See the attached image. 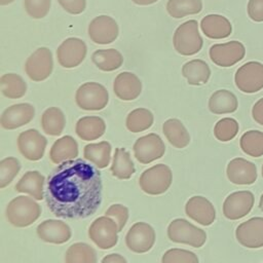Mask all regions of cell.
Returning <instances> with one entry per match:
<instances>
[{
    "mask_svg": "<svg viewBox=\"0 0 263 263\" xmlns=\"http://www.w3.org/2000/svg\"><path fill=\"white\" fill-rule=\"evenodd\" d=\"M101 173L82 158L66 160L52 170L44 190L50 212L64 219L92 216L102 202Z\"/></svg>",
    "mask_w": 263,
    "mask_h": 263,
    "instance_id": "cell-1",
    "label": "cell"
},
{
    "mask_svg": "<svg viewBox=\"0 0 263 263\" xmlns=\"http://www.w3.org/2000/svg\"><path fill=\"white\" fill-rule=\"evenodd\" d=\"M40 215L41 209L38 202L25 195L11 199L5 212L7 221L15 227H27L37 221Z\"/></svg>",
    "mask_w": 263,
    "mask_h": 263,
    "instance_id": "cell-2",
    "label": "cell"
},
{
    "mask_svg": "<svg viewBox=\"0 0 263 263\" xmlns=\"http://www.w3.org/2000/svg\"><path fill=\"white\" fill-rule=\"evenodd\" d=\"M173 44L176 51L182 55H193L200 51L203 40L198 31V23L189 20L181 24L173 36Z\"/></svg>",
    "mask_w": 263,
    "mask_h": 263,
    "instance_id": "cell-3",
    "label": "cell"
},
{
    "mask_svg": "<svg viewBox=\"0 0 263 263\" xmlns=\"http://www.w3.org/2000/svg\"><path fill=\"white\" fill-rule=\"evenodd\" d=\"M173 175L171 168L158 163L142 173L139 179L140 188L149 195H159L164 193L171 186Z\"/></svg>",
    "mask_w": 263,
    "mask_h": 263,
    "instance_id": "cell-4",
    "label": "cell"
},
{
    "mask_svg": "<svg viewBox=\"0 0 263 263\" xmlns=\"http://www.w3.org/2000/svg\"><path fill=\"white\" fill-rule=\"evenodd\" d=\"M75 101L79 108L85 111H99L104 109L109 102L106 87L98 82H85L76 90Z\"/></svg>",
    "mask_w": 263,
    "mask_h": 263,
    "instance_id": "cell-5",
    "label": "cell"
},
{
    "mask_svg": "<svg viewBox=\"0 0 263 263\" xmlns=\"http://www.w3.org/2000/svg\"><path fill=\"white\" fill-rule=\"evenodd\" d=\"M167 236L173 242L200 248L205 243L206 233L185 219H176L167 227Z\"/></svg>",
    "mask_w": 263,
    "mask_h": 263,
    "instance_id": "cell-6",
    "label": "cell"
},
{
    "mask_svg": "<svg viewBox=\"0 0 263 263\" xmlns=\"http://www.w3.org/2000/svg\"><path fill=\"white\" fill-rule=\"evenodd\" d=\"M118 225L108 216L97 218L88 228V237L102 250L113 248L118 240Z\"/></svg>",
    "mask_w": 263,
    "mask_h": 263,
    "instance_id": "cell-7",
    "label": "cell"
},
{
    "mask_svg": "<svg viewBox=\"0 0 263 263\" xmlns=\"http://www.w3.org/2000/svg\"><path fill=\"white\" fill-rule=\"evenodd\" d=\"M237 88L246 93H255L263 88V64L251 61L240 66L234 75Z\"/></svg>",
    "mask_w": 263,
    "mask_h": 263,
    "instance_id": "cell-8",
    "label": "cell"
},
{
    "mask_svg": "<svg viewBox=\"0 0 263 263\" xmlns=\"http://www.w3.org/2000/svg\"><path fill=\"white\" fill-rule=\"evenodd\" d=\"M53 68L52 53L47 47L37 48L26 61L25 71L33 81H43L47 79Z\"/></svg>",
    "mask_w": 263,
    "mask_h": 263,
    "instance_id": "cell-9",
    "label": "cell"
},
{
    "mask_svg": "<svg viewBox=\"0 0 263 263\" xmlns=\"http://www.w3.org/2000/svg\"><path fill=\"white\" fill-rule=\"evenodd\" d=\"M211 61L219 67H231L240 62L246 55L245 45L232 40L226 43H217L211 46L209 50Z\"/></svg>",
    "mask_w": 263,
    "mask_h": 263,
    "instance_id": "cell-10",
    "label": "cell"
},
{
    "mask_svg": "<svg viewBox=\"0 0 263 263\" xmlns=\"http://www.w3.org/2000/svg\"><path fill=\"white\" fill-rule=\"evenodd\" d=\"M87 46L84 41L77 37H70L64 40L57 49V59L59 64L72 69L79 66L85 59Z\"/></svg>",
    "mask_w": 263,
    "mask_h": 263,
    "instance_id": "cell-11",
    "label": "cell"
},
{
    "mask_svg": "<svg viewBox=\"0 0 263 263\" xmlns=\"http://www.w3.org/2000/svg\"><path fill=\"white\" fill-rule=\"evenodd\" d=\"M133 150L137 160L147 164L163 156L165 145L158 135L151 133L139 138L135 142Z\"/></svg>",
    "mask_w": 263,
    "mask_h": 263,
    "instance_id": "cell-12",
    "label": "cell"
},
{
    "mask_svg": "<svg viewBox=\"0 0 263 263\" xmlns=\"http://www.w3.org/2000/svg\"><path fill=\"white\" fill-rule=\"evenodd\" d=\"M155 242V231L153 227L145 222L135 223L125 235L127 248L137 254L148 252Z\"/></svg>",
    "mask_w": 263,
    "mask_h": 263,
    "instance_id": "cell-13",
    "label": "cell"
},
{
    "mask_svg": "<svg viewBox=\"0 0 263 263\" xmlns=\"http://www.w3.org/2000/svg\"><path fill=\"white\" fill-rule=\"evenodd\" d=\"M255 203V196L249 190L230 193L223 202V214L229 220H238L246 217Z\"/></svg>",
    "mask_w": 263,
    "mask_h": 263,
    "instance_id": "cell-14",
    "label": "cell"
},
{
    "mask_svg": "<svg viewBox=\"0 0 263 263\" xmlns=\"http://www.w3.org/2000/svg\"><path fill=\"white\" fill-rule=\"evenodd\" d=\"M47 140L37 129H27L22 132L17 138V148L20 153L28 160L37 161L44 155Z\"/></svg>",
    "mask_w": 263,
    "mask_h": 263,
    "instance_id": "cell-15",
    "label": "cell"
},
{
    "mask_svg": "<svg viewBox=\"0 0 263 263\" xmlns=\"http://www.w3.org/2000/svg\"><path fill=\"white\" fill-rule=\"evenodd\" d=\"M118 34V25L109 15L96 16L88 25V36L97 44H110L116 40Z\"/></svg>",
    "mask_w": 263,
    "mask_h": 263,
    "instance_id": "cell-16",
    "label": "cell"
},
{
    "mask_svg": "<svg viewBox=\"0 0 263 263\" xmlns=\"http://www.w3.org/2000/svg\"><path fill=\"white\" fill-rule=\"evenodd\" d=\"M237 241L249 249L263 247V218L253 217L240 223L235 229Z\"/></svg>",
    "mask_w": 263,
    "mask_h": 263,
    "instance_id": "cell-17",
    "label": "cell"
},
{
    "mask_svg": "<svg viewBox=\"0 0 263 263\" xmlns=\"http://www.w3.org/2000/svg\"><path fill=\"white\" fill-rule=\"evenodd\" d=\"M226 175L228 180L235 185H251L258 177L255 163L242 157H235L228 162Z\"/></svg>",
    "mask_w": 263,
    "mask_h": 263,
    "instance_id": "cell-18",
    "label": "cell"
},
{
    "mask_svg": "<svg viewBox=\"0 0 263 263\" xmlns=\"http://www.w3.org/2000/svg\"><path fill=\"white\" fill-rule=\"evenodd\" d=\"M35 115V108L29 103H21L6 108L0 118L4 129H15L28 124Z\"/></svg>",
    "mask_w": 263,
    "mask_h": 263,
    "instance_id": "cell-19",
    "label": "cell"
},
{
    "mask_svg": "<svg viewBox=\"0 0 263 263\" xmlns=\"http://www.w3.org/2000/svg\"><path fill=\"white\" fill-rule=\"evenodd\" d=\"M186 215L200 225L209 226L216 219V210L213 203L203 196H192L185 204Z\"/></svg>",
    "mask_w": 263,
    "mask_h": 263,
    "instance_id": "cell-20",
    "label": "cell"
},
{
    "mask_svg": "<svg viewBox=\"0 0 263 263\" xmlns=\"http://www.w3.org/2000/svg\"><path fill=\"white\" fill-rule=\"evenodd\" d=\"M37 235L45 242L62 245L71 238L72 232L68 224L62 220H45L37 226Z\"/></svg>",
    "mask_w": 263,
    "mask_h": 263,
    "instance_id": "cell-21",
    "label": "cell"
},
{
    "mask_svg": "<svg viewBox=\"0 0 263 263\" xmlns=\"http://www.w3.org/2000/svg\"><path fill=\"white\" fill-rule=\"evenodd\" d=\"M113 90L118 99L122 101H133L140 96L142 82L136 74L127 71L121 72L115 77Z\"/></svg>",
    "mask_w": 263,
    "mask_h": 263,
    "instance_id": "cell-22",
    "label": "cell"
},
{
    "mask_svg": "<svg viewBox=\"0 0 263 263\" xmlns=\"http://www.w3.org/2000/svg\"><path fill=\"white\" fill-rule=\"evenodd\" d=\"M202 33L210 39H224L230 36L232 26L229 20L221 14H208L200 22Z\"/></svg>",
    "mask_w": 263,
    "mask_h": 263,
    "instance_id": "cell-23",
    "label": "cell"
},
{
    "mask_svg": "<svg viewBox=\"0 0 263 263\" xmlns=\"http://www.w3.org/2000/svg\"><path fill=\"white\" fill-rule=\"evenodd\" d=\"M106 130V123L99 116H84L78 119L75 126L76 135L83 141H95Z\"/></svg>",
    "mask_w": 263,
    "mask_h": 263,
    "instance_id": "cell-24",
    "label": "cell"
},
{
    "mask_svg": "<svg viewBox=\"0 0 263 263\" xmlns=\"http://www.w3.org/2000/svg\"><path fill=\"white\" fill-rule=\"evenodd\" d=\"M44 176L39 172L29 171L23 175L14 189L21 193H28L36 200H41L44 197Z\"/></svg>",
    "mask_w": 263,
    "mask_h": 263,
    "instance_id": "cell-25",
    "label": "cell"
},
{
    "mask_svg": "<svg viewBox=\"0 0 263 263\" xmlns=\"http://www.w3.org/2000/svg\"><path fill=\"white\" fill-rule=\"evenodd\" d=\"M78 156V144L71 136L58 139L51 146L49 158L53 163H62L66 160L75 159Z\"/></svg>",
    "mask_w": 263,
    "mask_h": 263,
    "instance_id": "cell-26",
    "label": "cell"
},
{
    "mask_svg": "<svg viewBox=\"0 0 263 263\" xmlns=\"http://www.w3.org/2000/svg\"><path fill=\"white\" fill-rule=\"evenodd\" d=\"M238 107L236 96L227 89L216 90L209 100V109L214 114L233 113Z\"/></svg>",
    "mask_w": 263,
    "mask_h": 263,
    "instance_id": "cell-27",
    "label": "cell"
},
{
    "mask_svg": "<svg viewBox=\"0 0 263 263\" xmlns=\"http://www.w3.org/2000/svg\"><path fill=\"white\" fill-rule=\"evenodd\" d=\"M182 74L190 85H201L209 81L211 69L204 61L195 59L183 65Z\"/></svg>",
    "mask_w": 263,
    "mask_h": 263,
    "instance_id": "cell-28",
    "label": "cell"
},
{
    "mask_svg": "<svg viewBox=\"0 0 263 263\" xmlns=\"http://www.w3.org/2000/svg\"><path fill=\"white\" fill-rule=\"evenodd\" d=\"M162 133L172 146L185 148L190 142V136L184 124L177 118H170L162 125Z\"/></svg>",
    "mask_w": 263,
    "mask_h": 263,
    "instance_id": "cell-29",
    "label": "cell"
},
{
    "mask_svg": "<svg viewBox=\"0 0 263 263\" xmlns=\"http://www.w3.org/2000/svg\"><path fill=\"white\" fill-rule=\"evenodd\" d=\"M91 61L96 67L105 72L119 69L123 64V57L115 48L98 49L91 54Z\"/></svg>",
    "mask_w": 263,
    "mask_h": 263,
    "instance_id": "cell-30",
    "label": "cell"
},
{
    "mask_svg": "<svg viewBox=\"0 0 263 263\" xmlns=\"http://www.w3.org/2000/svg\"><path fill=\"white\" fill-rule=\"evenodd\" d=\"M110 171L117 179L128 180L136 172L129 152L124 148H116Z\"/></svg>",
    "mask_w": 263,
    "mask_h": 263,
    "instance_id": "cell-31",
    "label": "cell"
},
{
    "mask_svg": "<svg viewBox=\"0 0 263 263\" xmlns=\"http://www.w3.org/2000/svg\"><path fill=\"white\" fill-rule=\"evenodd\" d=\"M83 156L98 168H104L111 160V145L107 141L87 144L83 149Z\"/></svg>",
    "mask_w": 263,
    "mask_h": 263,
    "instance_id": "cell-32",
    "label": "cell"
},
{
    "mask_svg": "<svg viewBox=\"0 0 263 263\" xmlns=\"http://www.w3.org/2000/svg\"><path fill=\"white\" fill-rule=\"evenodd\" d=\"M66 119L63 111L58 107L47 108L41 117L43 132L49 136H60L65 127Z\"/></svg>",
    "mask_w": 263,
    "mask_h": 263,
    "instance_id": "cell-33",
    "label": "cell"
},
{
    "mask_svg": "<svg viewBox=\"0 0 263 263\" xmlns=\"http://www.w3.org/2000/svg\"><path fill=\"white\" fill-rule=\"evenodd\" d=\"M2 95L8 99H20L27 91V83L15 73H6L0 78Z\"/></svg>",
    "mask_w": 263,
    "mask_h": 263,
    "instance_id": "cell-34",
    "label": "cell"
},
{
    "mask_svg": "<svg viewBox=\"0 0 263 263\" xmlns=\"http://www.w3.org/2000/svg\"><path fill=\"white\" fill-rule=\"evenodd\" d=\"M66 263H97V253L92 247L84 242L70 246L65 255Z\"/></svg>",
    "mask_w": 263,
    "mask_h": 263,
    "instance_id": "cell-35",
    "label": "cell"
},
{
    "mask_svg": "<svg viewBox=\"0 0 263 263\" xmlns=\"http://www.w3.org/2000/svg\"><path fill=\"white\" fill-rule=\"evenodd\" d=\"M239 146L242 152L251 157L263 156V132L252 129L243 133L239 139Z\"/></svg>",
    "mask_w": 263,
    "mask_h": 263,
    "instance_id": "cell-36",
    "label": "cell"
},
{
    "mask_svg": "<svg viewBox=\"0 0 263 263\" xmlns=\"http://www.w3.org/2000/svg\"><path fill=\"white\" fill-rule=\"evenodd\" d=\"M201 10V0H168L166 3V11L174 18H182L189 14H197Z\"/></svg>",
    "mask_w": 263,
    "mask_h": 263,
    "instance_id": "cell-37",
    "label": "cell"
},
{
    "mask_svg": "<svg viewBox=\"0 0 263 263\" xmlns=\"http://www.w3.org/2000/svg\"><path fill=\"white\" fill-rule=\"evenodd\" d=\"M154 121L153 114L146 108H137L126 117V128L132 133H141L148 129Z\"/></svg>",
    "mask_w": 263,
    "mask_h": 263,
    "instance_id": "cell-38",
    "label": "cell"
},
{
    "mask_svg": "<svg viewBox=\"0 0 263 263\" xmlns=\"http://www.w3.org/2000/svg\"><path fill=\"white\" fill-rule=\"evenodd\" d=\"M239 129L238 122L231 117H225L217 121L214 127V135L221 142H228L235 138Z\"/></svg>",
    "mask_w": 263,
    "mask_h": 263,
    "instance_id": "cell-39",
    "label": "cell"
},
{
    "mask_svg": "<svg viewBox=\"0 0 263 263\" xmlns=\"http://www.w3.org/2000/svg\"><path fill=\"white\" fill-rule=\"evenodd\" d=\"M21 171V163L17 158L9 156L0 162V188H5Z\"/></svg>",
    "mask_w": 263,
    "mask_h": 263,
    "instance_id": "cell-40",
    "label": "cell"
},
{
    "mask_svg": "<svg viewBox=\"0 0 263 263\" xmlns=\"http://www.w3.org/2000/svg\"><path fill=\"white\" fill-rule=\"evenodd\" d=\"M161 263H199V261L193 252L173 248L163 254Z\"/></svg>",
    "mask_w": 263,
    "mask_h": 263,
    "instance_id": "cell-41",
    "label": "cell"
},
{
    "mask_svg": "<svg viewBox=\"0 0 263 263\" xmlns=\"http://www.w3.org/2000/svg\"><path fill=\"white\" fill-rule=\"evenodd\" d=\"M26 12L32 18H42L44 17L51 5V0H25L24 1Z\"/></svg>",
    "mask_w": 263,
    "mask_h": 263,
    "instance_id": "cell-42",
    "label": "cell"
},
{
    "mask_svg": "<svg viewBox=\"0 0 263 263\" xmlns=\"http://www.w3.org/2000/svg\"><path fill=\"white\" fill-rule=\"evenodd\" d=\"M105 215L112 218L117 223L118 230L121 231L128 219V209L123 204L115 203L108 208V210L105 212Z\"/></svg>",
    "mask_w": 263,
    "mask_h": 263,
    "instance_id": "cell-43",
    "label": "cell"
},
{
    "mask_svg": "<svg viewBox=\"0 0 263 263\" xmlns=\"http://www.w3.org/2000/svg\"><path fill=\"white\" fill-rule=\"evenodd\" d=\"M247 11L252 21L263 22V0H249Z\"/></svg>",
    "mask_w": 263,
    "mask_h": 263,
    "instance_id": "cell-44",
    "label": "cell"
},
{
    "mask_svg": "<svg viewBox=\"0 0 263 263\" xmlns=\"http://www.w3.org/2000/svg\"><path fill=\"white\" fill-rule=\"evenodd\" d=\"M60 5L71 14H79L85 10L86 0H58Z\"/></svg>",
    "mask_w": 263,
    "mask_h": 263,
    "instance_id": "cell-45",
    "label": "cell"
},
{
    "mask_svg": "<svg viewBox=\"0 0 263 263\" xmlns=\"http://www.w3.org/2000/svg\"><path fill=\"white\" fill-rule=\"evenodd\" d=\"M253 119L263 126V98L259 99L252 108Z\"/></svg>",
    "mask_w": 263,
    "mask_h": 263,
    "instance_id": "cell-46",
    "label": "cell"
},
{
    "mask_svg": "<svg viewBox=\"0 0 263 263\" xmlns=\"http://www.w3.org/2000/svg\"><path fill=\"white\" fill-rule=\"evenodd\" d=\"M101 263H127V261L119 254H109L102 259Z\"/></svg>",
    "mask_w": 263,
    "mask_h": 263,
    "instance_id": "cell-47",
    "label": "cell"
},
{
    "mask_svg": "<svg viewBox=\"0 0 263 263\" xmlns=\"http://www.w3.org/2000/svg\"><path fill=\"white\" fill-rule=\"evenodd\" d=\"M132 1L138 5H150L157 2L158 0H132Z\"/></svg>",
    "mask_w": 263,
    "mask_h": 263,
    "instance_id": "cell-48",
    "label": "cell"
},
{
    "mask_svg": "<svg viewBox=\"0 0 263 263\" xmlns=\"http://www.w3.org/2000/svg\"><path fill=\"white\" fill-rule=\"evenodd\" d=\"M14 0H0V4L1 5H7V4H10L12 3Z\"/></svg>",
    "mask_w": 263,
    "mask_h": 263,
    "instance_id": "cell-49",
    "label": "cell"
},
{
    "mask_svg": "<svg viewBox=\"0 0 263 263\" xmlns=\"http://www.w3.org/2000/svg\"><path fill=\"white\" fill-rule=\"evenodd\" d=\"M259 209L263 212V193H262V195H261V197H260V201H259Z\"/></svg>",
    "mask_w": 263,
    "mask_h": 263,
    "instance_id": "cell-50",
    "label": "cell"
},
{
    "mask_svg": "<svg viewBox=\"0 0 263 263\" xmlns=\"http://www.w3.org/2000/svg\"><path fill=\"white\" fill-rule=\"evenodd\" d=\"M261 175H262V177H263V164H262V167H261Z\"/></svg>",
    "mask_w": 263,
    "mask_h": 263,
    "instance_id": "cell-51",
    "label": "cell"
},
{
    "mask_svg": "<svg viewBox=\"0 0 263 263\" xmlns=\"http://www.w3.org/2000/svg\"><path fill=\"white\" fill-rule=\"evenodd\" d=\"M262 263H263V262H262Z\"/></svg>",
    "mask_w": 263,
    "mask_h": 263,
    "instance_id": "cell-52",
    "label": "cell"
}]
</instances>
